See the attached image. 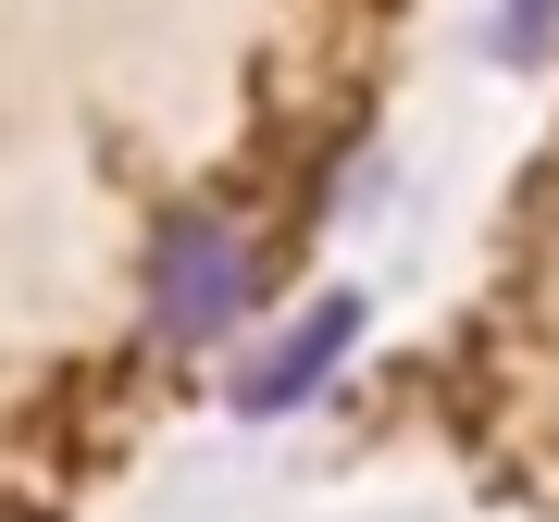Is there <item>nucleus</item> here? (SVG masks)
<instances>
[{
    "label": "nucleus",
    "mask_w": 559,
    "mask_h": 522,
    "mask_svg": "<svg viewBox=\"0 0 559 522\" xmlns=\"http://www.w3.org/2000/svg\"><path fill=\"white\" fill-rule=\"evenodd\" d=\"M237 299H249V237H237L224 212H187L175 237H162V274H150L162 336L200 348V336H224V323H237Z\"/></svg>",
    "instance_id": "obj_1"
},
{
    "label": "nucleus",
    "mask_w": 559,
    "mask_h": 522,
    "mask_svg": "<svg viewBox=\"0 0 559 522\" xmlns=\"http://www.w3.org/2000/svg\"><path fill=\"white\" fill-rule=\"evenodd\" d=\"M547 13H559V0H522V13H510V38L535 50V38H547Z\"/></svg>",
    "instance_id": "obj_2"
}]
</instances>
